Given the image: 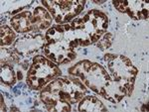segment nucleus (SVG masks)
I'll return each instance as SVG.
<instances>
[{"instance_id": "1", "label": "nucleus", "mask_w": 149, "mask_h": 112, "mask_svg": "<svg viewBox=\"0 0 149 112\" xmlns=\"http://www.w3.org/2000/svg\"><path fill=\"white\" fill-rule=\"evenodd\" d=\"M60 73L56 66L47 61L43 57H37L34 59V65L29 71L27 82L32 87L38 89L51 77Z\"/></svg>"}, {"instance_id": "2", "label": "nucleus", "mask_w": 149, "mask_h": 112, "mask_svg": "<svg viewBox=\"0 0 149 112\" xmlns=\"http://www.w3.org/2000/svg\"><path fill=\"white\" fill-rule=\"evenodd\" d=\"M12 24L14 28L18 32H26L32 29V23H31V14L30 12H24L20 15L16 16L12 19Z\"/></svg>"}, {"instance_id": "3", "label": "nucleus", "mask_w": 149, "mask_h": 112, "mask_svg": "<svg viewBox=\"0 0 149 112\" xmlns=\"http://www.w3.org/2000/svg\"><path fill=\"white\" fill-rule=\"evenodd\" d=\"M81 111L86 110V111H93V110H104V107L102 105L100 101L95 97H86L81 101L79 107Z\"/></svg>"}, {"instance_id": "4", "label": "nucleus", "mask_w": 149, "mask_h": 112, "mask_svg": "<svg viewBox=\"0 0 149 112\" xmlns=\"http://www.w3.org/2000/svg\"><path fill=\"white\" fill-rule=\"evenodd\" d=\"M14 38V34L13 32L9 29L8 27L6 26H3L1 29V41H2V44L4 45H7V44H10L12 42Z\"/></svg>"}, {"instance_id": "5", "label": "nucleus", "mask_w": 149, "mask_h": 112, "mask_svg": "<svg viewBox=\"0 0 149 112\" xmlns=\"http://www.w3.org/2000/svg\"><path fill=\"white\" fill-rule=\"evenodd\" d=\"M2 80H4L5 82L12 83L14 80L13 73H12V68L10 66H6L5 68L2 70Z\"/></svg>"}]
</instances>
